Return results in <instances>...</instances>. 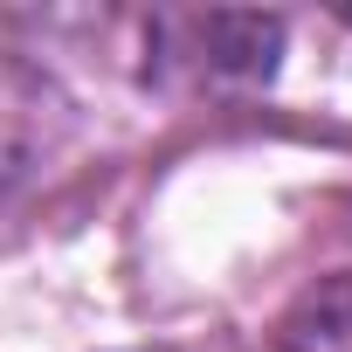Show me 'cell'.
I'll return each instance as SVG.
<instances>
[{
	"label": "cell",
	"instance_id": "obj_1",
	"mask_svg": "<svg viewBox=\"0 0 352 352\" xmlns=\"http://www.w3.org/2000/svg\"><path fill=\"white\" fill-rule=\"evenodd\" d=\"M56 138H63L56 83L35 63H21V56H0V194H14L56 152Z\"/></svg>",
	"mask_w": 352,
	"mask_h": 352
},
{
	"label": "cell",
	"instance_id": "obj_2",
	"mask_svg": "<svg viewBox=\"0 0 352 352\" xmlns=\"http://www.w3.org/2000/svg\"><path fill=\"white\" fill-rule=\"evenodd\" d=\"M201 42V69L208 76H270L276 49H283V21L270 14H208V21H180Z\"/></svg>",
	"mask_w": 352,
	"mask_h": 352
},
{
	"label": "cell",
	"instance_id": "obj_3",
	"mask_svg": "<svg viewBox=\"0 0 352 352\" xmlns=\"http://www.w3.org/2000/svg\"><path fill=\"white\" fill-rule=\"evenodd\" d=\"M276 345H283V352H352V270L311 283V290L283 311Z\"/></svg>",
	"mask_w": 352,
	"mask_h": 352
}]
</instances>
